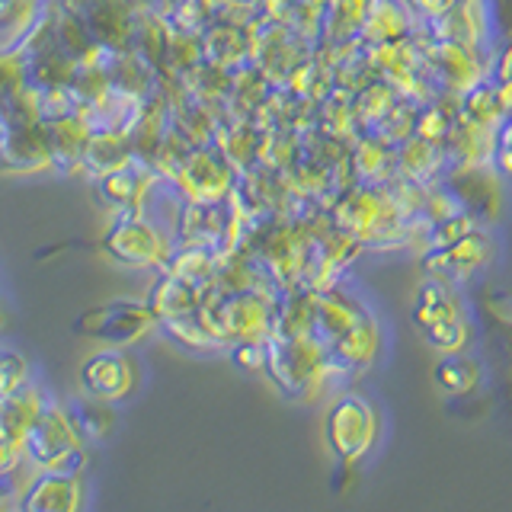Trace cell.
<instances>
[{
	"mask_svg": "<svg viewBox=\"0 0 512 512\" xmlns=\"http://www.w3.org/2000/svg\"><path fill=\"white\" fill-rule=\"evenodd\" d=\"M413 320L436 349L458 352L464 343H468V327H464L461 301L452 295L448 279L426 282L420 292H416Z\"/></svg>",
	"mask_w": 512,
	"mask_h": 512,
	"instance_id": "6da1fadb",
	"label": "cell"
},
{
	"mask_svg": "<svg viewBox=\"0 0 512 512\" xmlns=\"http://www.w3.org/2000/svg\"><path fill=\"white\" fill-rule=\"evenodd\" d=\"M330 442L343 458H359L375 436V413L359 397H343L330 413Z\"/></svg>",
	"mask_w": 512,
	"mask_h": 512,
	"instance_id": "7a4b0ae2",
	"label": "cell"
},
{
	"mask_svg": "<svg viewBox=\"0 0 512 512\" xmlns=\"http://www.w3.org/2000/svg\"><path fill=\"white\" fill-rule=\"evenodd\" d=\"M80 327L93 336H109V340H132L141 336V330L151 327V314L141 311L138 304H109V308L96 311L80 320Z\"/></svg>",
	"mask_w": 512,
	"mask_h": 512,
	"instance_id": "3957f363",
	"label": "cell"
},
{
	"mask_svg": "<svg viewBox=\"0 0 512 512\" xmlns=\"http://www.w3.org/2000/svg\"><path fill=\"white\" fill-rule=\"evenodd\" d=\"M490 256V244L480 234H468V237H461L455 240V244H448L439 256H432L429 260V269H436L442 272V279H464V276H471V272L484 263Z\"/></svg>",
	"mask_w": 512,
	"mask_h": 512,
	"instance_id": "277c9868",
	"label": "cell"
},
{
	"mask_svg": "<svg viewBox=\"0 0 512 512\" xmlns=\"http://www.w3.org/2000/svg\"><path fill=\"white\" fill-rule=\"evenodd\" d=\"M84 381L93 394H100L106 400H116L128 394V384H132V368L119 356V352H103V356H93L84 368Z\"/></svg>",
	"mask_w": 512,
	"mask_h": 512,
	"instance_id": "5b68a950",
	"label": "cell"
},
{
	"mask_svg": "<svg viewBox=\"0 0 512 512\" xmlns=\"http://www.w3.org/2000/svg\"><path fill=\"white\" fill-rule=\"evenodd\" d=\"M480 372H477V365L471 359H464V356H448L436 365V381L442 384V391L448 394H464V391H471L474 384H477Z\"/></svg>",
	"mask_w": 512,
	"mask_h": 512,
	"instance_id": "8992f818",
	"label": "cell"
},
{
	"mask_svg": "<svg viewBox=\"0 0 512 512\" xmlns=\"http://www.w3.org/2000/svg\"><path fill=\"white\" fill-rule=\"evenodd\" d=\"M368 23H378V32L375 39L378 42H391V39H400L404 36V10H400L397 4H388V0H375L372 7V20Z\"/></svg>",
	"mask_w": 512,
	"mask_h": 512,
	"instance_id": "52a82bcc",
	"label": "cell"
},
{
	"mask_svg": "<svg viewBox=\"0 0 512 512\" xmlns=\"http://www.w3.org/2000/svg\"><path fill=\"white\" fill-rule=\"evenodd\" d=\"M23 362H20V356H13V352H0V394H7V391H13L16 384L23 381Z\"/></svg>",
	"mask_w": 512,
	"mask_h": 512,
	"instance_id": "ba28073f",
	"label": "cell"
},
{
	"mask_svg": "<svg viewBox=\"0 0 512 512\" xmlns=\"http://www.w3.org/2000/svg\"><path fill=\"white\" fill-rule=\"evenodd\" d=\"M458 4V0H410V7H416L426 16H442Z\"/></svg>",
	"mask_w": 512,
	"mask_h": 512,
	"instance_id": "9c48e42d",
	"label": "cell"
},
{
	"mask_svg": "<svg viewBox=\"0 0 512 512\" xmlns=\"http://www.w3.org/2000/svg\"><path fill=\"white\" fill-rule=\"evenodd\" d=\"M500 157V170L506 173V176H512V125L509 128H503V138H500V151H496Z\"/></svg>",
	"mask_w": 512,
	"mask_h": 512,
	"instance_id": "30bf717a",
	"label": "cell"
},
{
	"mask_svg": "<svg viewBox=\"0 0 512 512\" xmlns=\"http://www.w3.org/2000/svg\"><path fill=\"white\" fill-rule=\"evenodd\" d=\"M500 80H512V48L503 55V61H500Z\"/></svg>",
	"mask_w": 512,
	"mask_h": 512,
	"instance_id": "8fae6325",
	"label": "cell"
}]
</instances>
